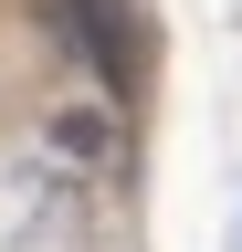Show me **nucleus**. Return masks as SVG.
<instances>
[{
    "mask_svg": "<svg viewBox=\"0 0 242 252\" xmlns=\"http://www.w3.org/2000/svg\"><path fill=\"white\" fill-rule=\"evenodd\" d=\"M42 32H53L105 94H147V74H158V32H147L137 0H42Z\"/></svg>",
    "mask_w": 242,
    "mask_h": 252,
    "instance_id": "obj_1",
    "label": "nucleus"
},
{
    "mask_svg": "<svg viewBox=\"0 0 242 252\" xmlns=\"http://www.w3.org/2000/svg\"><path fill=\"white\" fill-rule=\"evenodd\" d=\"M53 147H64V158H116V116L105 105H64V116H53Z\"/></svg>",
    "mask_w": 242,
    "mask_h": 252,
    "instance_id": "obj_2",
    "label": "nucleus"
}]
</instances>
